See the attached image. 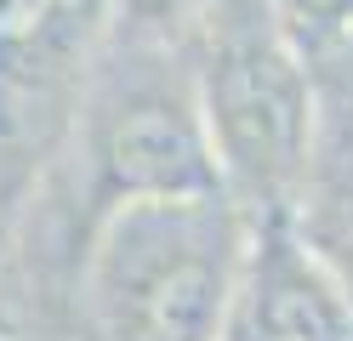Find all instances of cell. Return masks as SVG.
Masks as SVG:
<instances>
[{
  "instance_id": "cell-1",
  "label": "cell",
  "mask_w": 353,
  "mask_h": 341,
  "mask_svg": "<svg viewBox=\"0 0 353 341\" xmlns=\"http://www.w3.org/2000/svg\"><path fill=\"white\" fill-rule=\"evenodd\" d=\"M256 216L223 194L108 205L80 273V341H223Z\"/></svg>"
},
{
  "instance_id": "cell-2",
  "label": "cell",
  "mask_w": 353,
  "mask_h": 341,
  "mask_svg": "<svg viewBox=\"0 0 353 341\" xmlns=\"http://www.w3.org/2000/svg\"><path fill=\"white\" fill-rule=\"evenodd\" d=\"M194 97L223 188L251 216L296 211L314 176L319 97L302 45L268 0H211Z\"/></svg>"
},
{
  "instance_id": "cell-3",
  "label": "cell",
  "mask_w": 353,
  "mask_h": 341,
  "mask_svg": "<svg viewBox=\"0 0 353 341\" xmlns=\"http://www.w3.org/2000/svg\"><path fill=\"white\" fill-rule=\"evenodd\" d=\"M97 171L108 205L223 194V171H216L194 85H125L97 120Z\"/></svg>"
},
{
  "instance_id": "cell-4",
  "label": "cell",
  "mask_w": 353,
  "mask_h": 341,
  "mask_svg": "<svg viewBox=\"0 0 353 341\" xmlns=\"http://www.w3.org/2000/svg\"><path fill=\"white\" fill-rule=\"evenodd\" d=\"M223 341H353V290L302 239L291 211L256 216Z\"/></svg>"
},
{
  "instance_id": "cell-5",
  "label": "cell",
  "mask_w": 353,
  "mask_h": 341,
  "mask_svg": "<svg viewBox=\"0 0 353 341\" xmlns=\"http://www.w3.org/2000/svg\"><path fill=\"white\" fill-rule=\"evenodd\" d=\"M307 68L319 97V148L307 188H353V34L319 52Z\"/></svg>"
},
{
  "instance_id": "cell-6",
  "label": "cell",
  "mask_w": 353,
  "mask_h": 341,
  "mask_svg": "<svg viewBox=\"0 0 353 341\" xmlns=\"http://www.w3.org/2000/svg\"><path fill=\"white\" fill-rule=\"evenodd\" d=\"M296 227L319 256L336 267V279L353 290V188H307L296 205Z\"/></svg>"
},
{
  "instance_id": "cell-7",
  "label": "cell",
  "mask_w": 353,
  "mask_h": 341,
  "mask_svg": "<svg viewBox=\"0 0 353 341\" xmlns=\"http://www.w3.org/2000/svg\"><path fill=\"white\" fill-rule=\"evenodd\" d=\"M268 6L285 23V34L302 45L307 63L353 34V0H268Z\"/></svg>"
},
{
  "instance_id": "cell-8",
  "label": "cell",
  "mask_w": 353,
  "mask_h": 341,
  "mask_svg": "<svg viewBox=\"0 0 353 341\" xmlns=\"http://www.w3.org/2000/svg\"><path fill=\"white\" fill-rule=\"evenodd\" d=\"M69 6L74 0H0V63L6 57H29Z\"/></svg>"
}]
</instances>
